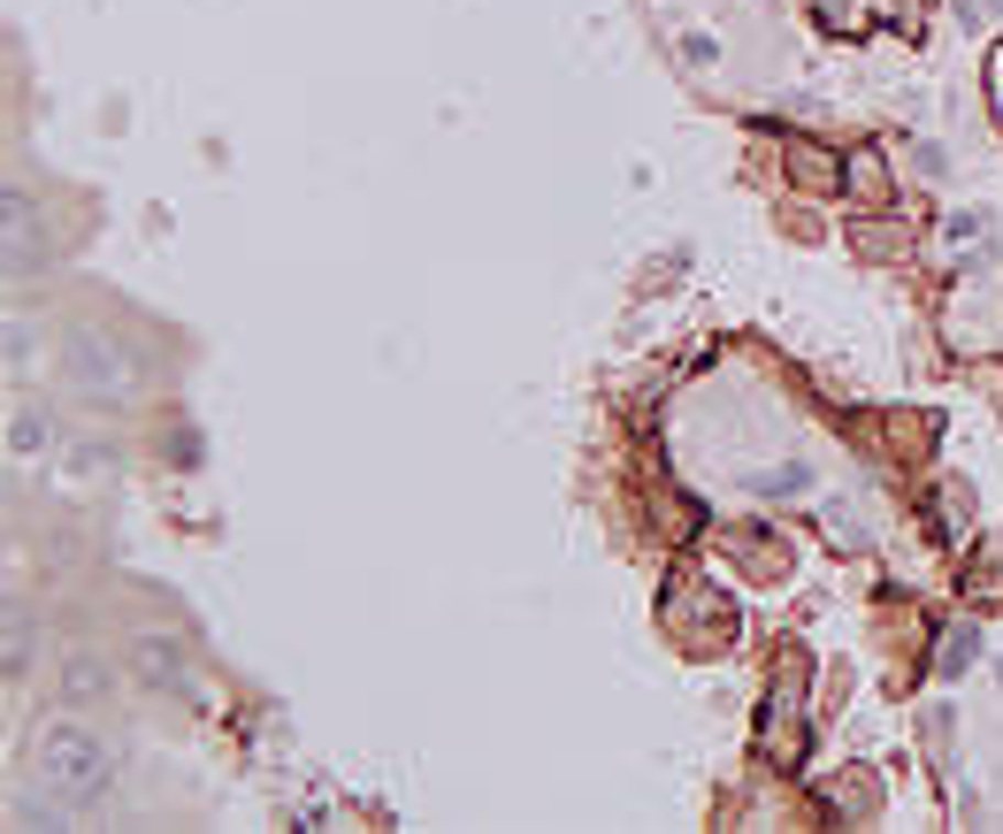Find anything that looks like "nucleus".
I'll use <instances>...</instances> for the list:
<instances>
[{
    "instance_id": "obj_20",
    "label": "nucleus",
    "mask_w": 1003,
    "mask_h": 834,
    "mask_svg": "<svg viewBox=\"0 0 1003 834\" xmlns=\"http://www.w3.org/2000/svg\"><path fill=\"white\" fill-rule=\"evenodd\" d=\"M912 154H919V176H927V184H942V146H912Z\"/></svg>"
},
{
    "instance_id": "obj_19",
    "label": "nucleus",
    "mask_w": 1003,
    "mask_h": 834,
    "mask_svg": "<svg viewBox=\"0 0 1003 834\" xmlns=\"http://www.w3.org/2000/svg\"><path fill=\"white\" fill-rule=\"evenodd\" d=\"M989 108H996V123H1003V39H996V54H989Z\"/></svg>"
},
{
    "instance_id": "obj_13",
    "label": "nucleus",
    "mask_w": 1003,
    "mask_h": 834,
    "mask_svg": "<svg viewBox=\"0 0 1003 834\" xmlns=\"http://www.w3.org/2000/svg\"><path fill=\"white\" fill-rule=\"evenodd\" d=\"M8 445H15V460H39V452L54 445V421H46L39 406H23V414L8 421Z\"/></svg>"
},
{
    "instance_id": "obj_14",
    "label": "nucleus",
    "mask_w": 1003,
    "mask_h": 834,
    "mask_svg": "<svg viewBox=\"0 0 1003 834\" xmlns=\"http://www.w3.org/2000/svg\"><path fill=\"white\" fill-rule=\"evenodd\" d=\"M674 62H682V69H712V62H720V39H712V31H674Z\"/></svg>"
},
{
    "instance_id": "obj_16",
    "label": "nucleus",
    "mask_w": 1003,
    "mask_h": 834,
    "mask_svg": "<svg viewBox=\"0 0 1003 834\" xmlns=\"http://www.w3.org/2000/svg\"><path fill=\"white\" fill-rule=\"evenodd\" d=\"M950 238H958V245H989V207H958V215H950Z\"/></svg>"
},
{
    "instance_id": "obj_3",
    "label": "nucleus",
    "mask_w": 1003,
    "mask_h": 834,
    "mask_svg": "<svg viewBox=\"0 0 1003 834\" xmlns=\"http://www.w3.org/2000/svg\"><path fill=\"white\" fill-rule=\"evenodd\" d=\"M805 681H813V651L789 644L774 673H766V704H759V758L766 766H797L805 758Z\"/></svg>"
},
{
    "instance_id": "obj_6",
    "label": "nucleus",
    "mask_w": 1003,
    "mask_h": 834,
    "mask_svg": "<svg viewBox=\"0 0 1003 834\" xmlns=\"http://www.w3.org/2000/svg\"><path fill=\"white\" fill-rule=\"evenodd\" d=\"M782 168H789L797 191H842V162H836V146H820V139H789Z\"/></svg>"
},
{
    "instance_id": "obj_7",
    "label": "nucleus",
    "mask_w": 1003,
    "mask_h": 834,
    "mask_svg": "<svg viewBox=\"0 0 1003 834\" xmlns=\"http://www.w3.org/2000/svg\"><path fill=\"white\" fill-rule=\"evenodd\" d=\"M842 191L865 207V215H888L896 207V184H888V162L873 154V146H858L850 162H842Z\"/></svg>"
},
{
    "instance_id": "obj_18",
    "label": "nucleus",
    "mask_w": 1003,
    "mask_h": 834,
    "mask_svg": "<svg viewBox=\"0 0 1003 834\" xmlns=\"http://www.w3.org/2000/svg\"><path fill=\"white\" fill-rule=\"evenodd\" d=\"M813 15H820L828 39H850V8H842V0H813Z\"/></svg>"
},
{
    "instance_id": "obj_4",
    "label": "nucleus",
    "mask_w": 1003,
    "mask_h": 834,
    "mask_svg": "<svg viewBox=\"0 0 1003 834\" xmlns=\"http://www.w3.org/2000/svg\"><path fill=\"white\" fill-rule=\"evenodd\" d=\"M62 375H69L77 391H92V398H116V391L131 383V360H123L116 337L77 330V337H69V352H62Z\"/></svg>"
},
{
    "instance_id": "obj_10",
    "label": "nucleus",
    "mask_w": 1003,
    "mask_h": 834,
    "mask_svg": "<svg viewBox=\"0 0 1003 834\" xmlns=\"http://www.w3.org/2000/svg\"><path fill=\"white\" fill-rule=\"evenodd\" d=\"M935 536H942V544H966V536H973V491H966V483H935Z\"/></svg>"
},
{
    "instance_id": "obj_1",
    "label": "nucleus",
    "mask_w": 1003,
    "mask_h": 834,
    "mask_svg": "<svg viewBox=\"0 0 1003 834\" xmlns=\"http://www.w3.org/2000/svg\"><path fill=\"white\" fill-rule=\"evenodd\" d=\"M31 781L46 789L54 812H92L116 797V750L77 720H46L31 735Z\"/></svg>"
},
{
    "instance_id": "obj_15",
    "label": "nucleus",
    "mask_w": 1003,
    "mask_h": 834,
    "mask_svg": "<svg viewBox=\"0 0 1003 834\" xmlns=\"http://www.w3.org/2000/svg\"><path fill=\"white\" fill-rule=\"evenodd\" d=\"M858 245H865V253H912V230H896V222H865Z\"/></svg>"
},
{
    "instance_id": "obj_12",
    "label": "nucleus",
    "mask_w": 1003,
    "mask_h": 834,
    "mask_svg": "<svg viewBox=\"0 0 1003 834\" xmlns=\"http://www.w3.org/2000/svg\"><path fill=\"white\" fill-rule=\"evenodd\" d=\"M820 520H828V544H842V551H865V544H873V528L858 520V505H850V498H828V505H820Z\"/></svg>"
},
{
    "instance_id": "obj_2",
    "label": "nucleus",
    "mask_w": 1003,
    "mask_h": 834,
    "mask_svg": "<svg viewBox=\"0 0 1003 834\" xmlns=\"http://www.w3.org/2000/svg\"><path fill=\"white\" fill-rule=\"evenodd\" d=\"M659 628L674 636L682 659H720V651H735V605H728V590H712L705 574L667 582V597H659Z\"/></svg>"
},
{
    "instance_id": "obj_11",
    "label": "nucleus",
    "mask_w": 1003,
    "mask_h": 834,
    "mask_svg": "<svg viewBox=\"0 0 1003 834\" xmlns=\"http://www.w3.org/2000/svg\"><path fill=\"white\" fill-rule=\"evenodd\" d=\"M973 659H981V621H950V628H942V651H935V673L958 681Z\"/></svg>"
},
{
    "instance_id": "obj_9",
    "label": "nucleus",
    "mask_w": 1003,
    "mask_h": 834,
    "mask_svg": "<svg viewBox=\"0 0 1003 834\" xmlns=\"http://www.w3.org/2000/svg\"><path fill=\"white\" fill-rule=\"evenodd\" d=\"M139 673H146L154 689H168V696H176V689H192V659H184L168 636H146V644H139Z\"/></svg>"
},
{
    "instance_id": "obj_8",
    "label": "nucleus",
    "mask_w": 1003,
    "mask_h": 834,
    "mask_svg": "<svg viewBox=\"0 0 1003 834\" xmlns=\"http://www.w3.org/2000/svg\"><path fill=\"white\" fill-rule=\"evenodd\" d=\"M820 804H828L836 820H873V812H881V781H873V773H836V781L820 789Z\"/></svg>"
},
{
    "instance_id": "obj_17",
    "label": "nucleus",
    "mask_w": 1003,
    "mask_h": 834,
    "mask_svg": "<svg viewBox=\"0 0 1003 834\" xmlns=\"http://www.w3.org/2000/svg\"><path fill=\"white\" fill-rule=\"evenodd\" d=\"M100 689H108V673L92 667V659H77V667L62 673V696H100Z\"/></svg>"
},
{
    "instance_id": "obj_5",
    "label": "nucleus",
    "mask_w": 1003,
    "mask_h": 834,
    "mask_svg": "<svg viewBox=\"0 0 1003 834\" xmlns=\"http://www.w3.org/2000/svg\"><path fill=\"white\" fill-rule=\"evenodd\" d=\"M728 559H735L751 582H789V567H797V551H789V536H782L774 520H743V528H728Z\"/></svg>"
}]
</instances>
